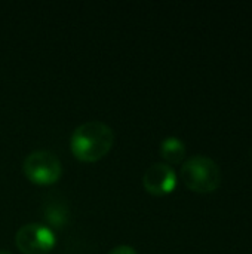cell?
<instances>
[{"instance_id": "1", "label": "cell", "mask_w": 252, "mask_h": 254, "mask_svg": "<svg viewBox=\"0 0 252 254\" xmlns=\"http://www.w3.org/2000/svg\"><path fill=\"white\" fill-rule=\"evenodd\" d=\"M113 141L114 134L107 124L101 121H88L73 131L70 149L77 159L94 162L108 153Z\"/></svg>"}, {"instance_id": "2", "label": "cell", "mask_w": 252, "mask_h": 254, "mask_svg": "<svg viewBox=\"0 0 252 254\" xmlns=\"http://www.w3.org/2000/svg\"><path fill=\"white\" fill-rule=\"evenodd\" d=\"M181 179L193 192L211 193L217 190L221 183V170L214 159L195 155L183 164Z\"/></svg>"}, {"instance_id": "3", "label": "cell", "mask_w": 252, "mask_h": 254, "mask_svg": "<svg viewBox=\"0 0 252 254\" xmlns=\"http://www.w3.org/2000/svg\"><path fill=\"white\" fill-rule=\"evenodd\" d=\"M24 174L37 185H50L55 183L61 173L62 167L56 155L49 150H34L31 152L22 164Z\"/></svg>"}, {"instance_id": "4", "label": "cell", "mask_w": 252, "mask_h": 254, "mask_svg": "<svg viewBox=\"0 0 252 254\" xmlns=\"http://www.w3.org/2000/svg\"><path fill=\"white\" fill-rule=\"evenodd\" d=\"M15 241L22 253L45 254L53 249L55 234L49 226L33 222L18 229Z\"/></svg>"}, {"instance_id": "5", "label": "cell", "mask_w": 252, "mask_h": 254, "mask_svg": "<svg viewBox=\"0 0 252 254\" xmlns=\"http://www.w3.org/2000/svg\"><path fill=\"white\" fill-rule=\"evenodd\" d=\"M143 185L149 193L166 195L177 186V173L174 168L163 162L151 164L143 176Z\"/></svg>"}, {"instance_id": "6", "label": "cell", "mask_w": 252, "mask_h": 254, "mask_svg": "<svg viewBox=\"0 0 252 254\" xmlns=\"http://www.w3.org/2000/svg\"><path fill=\"white\" fill-rule=\"evenodd\" d=\"M160 155L171 164H178L186 158V146L178 137H166L160 143Z\"/></svg>"}, {"instance_id": "7", "label": "cell", "mask_w": 252, "mask_h": 254, "mask_svg": "<svg viewBox=\"0 0 252 254\" xmlns=\"http://www.w3.org/2000/svg\"><path fill=\"white\" fill-rule=\"evenodd\" d=\"M45 219L53 226H58V228L64 226L68 219V210L65 204L58 199L56 201L49 199V202H46L45 205Z\"/></svg>"}, {"instance_id": "8", "label": "cell", "mask_w": 252, "mask_h": 254, "mask_svg": "<svg viewBox=\"0 0 252 254\" xmlns=\"http://www.w3.org/2000/svg\"><path fill=\"white\" fill-rule=\"evenodd\" d=\"M108 254H137V252L131 246H117L113 250H110Z\"/></svg>"}, {"instance_id": "9", "label": "cell", "mask_w": 252, "mask_h": 254, "mask_svg": "<svg viewBox=\"0 0 252 254\" xmlns=\"http://www.w3.org/2000/svg\"><path fill=\"white\" fill-rule=\"evenodd\" d=\"M0 254H13V253H10L9 250H6V249H0Z\"/></svg>"}]
</instances>
